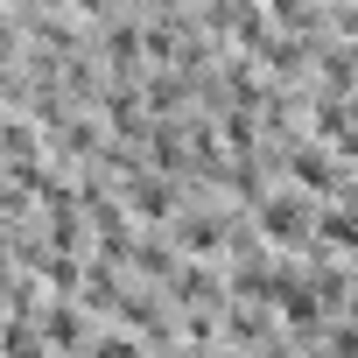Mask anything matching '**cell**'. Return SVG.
Returning a JSON list of instances; mask_svg holds the SVG:
<instances>
[{
	"label": "cell",
	"instance_id": "obj_2",
	"mask_svg": "<svg viewBox=\"0 0 358 358\" xmlns=\"http://www.w3.org/2000/svg\"><path fill=\"white\" fill-rule=\"evenodd\" d=\"M78 337H85V330H78V309L57 302V309H50V344H78Z\"/></svg>",
	"mask_w": 358,
	"mask_h": 358
},
{
	"label": "cell",
	"instance_id": "obj_3",
	"mask_svg": "<svg viewBox=\"0 0 358 358\" xmlns=\"http://www.w3.org/2000/svg\"><path fill=\"white\" fill-rule=\"evenodd\" d=\"M92 358H134V344H127V337H106V344H99Z\"/></svg>",
	"mask_w": 358,
	"mask_h": 358
},
{
	"label": "cell",
	"instance_id": "obj_1",
	"mask_svg": "<svg viewBox=\"0 0 358 358\" xmlns=\"http://www.w3.org/2000/svg\"><path fill=\"white\" fill-rule=\"evenodd\" d=\"M260 225H267L274 239H295V232L309 225V211H302V197H274V204L260 211Z\"/></svg>",
	"mask_w": 358,
	"mask_h": 358
}]
</instances>
